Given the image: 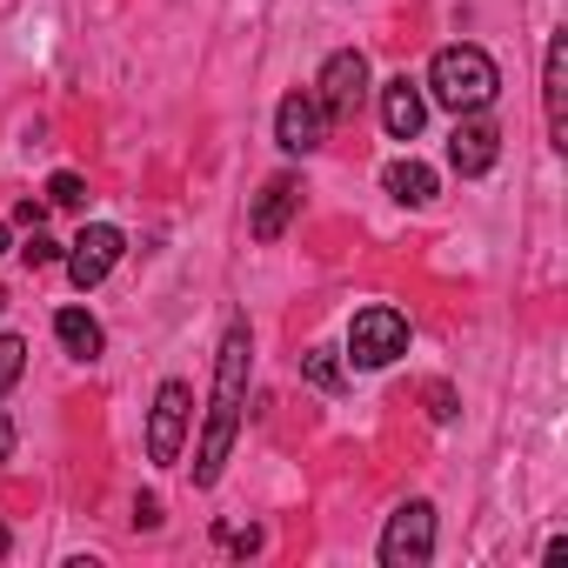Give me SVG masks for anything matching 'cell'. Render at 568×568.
Here are the masks:
<instances>
[{
	"label": "cell",
	"mask_w": 568,
	"mask_h": 568,
	"mask_svg": "<svg viewBox=\"0 0 568 568\" xmlns=\"http://www.w3.org/2000/svg\"><path fill=\"white\" fill-rule=\"evenodd\" d=\"M247 355H254V342H247V328L234 322V328H227V342H221V362H214V408H207V428H201V448H194V481H201V488H214V481H221L227 448H234V435H241Z\"/></svg>",
	"instance_id": "1"
},
{
	"label": "cell",
	"mask_w": 568,
	"mask_h": 568,
	"mask_svg": "<svg viewBox=\"0 0 568 568\" xmlns=\"http://www.w3.org/2000/svg\"><path fill=\"white\" fill-rule=\"evenodd\" d=\"M428 94H435L442 108H455V114H488L495 94H501V68H495L481 48L455 41V48H442V54L428 61Z\"/></svg>",
	"instance_id": "2"
},
{
	"label": "cell",
	"mask_w": 568,
	"mask_h": 568,
	"mask_svg": "<svg viewBox=\"0 0 568 568\" xmlns=\"http://www.w3.org/2000/svg\"><path fill=\"white\" fill-rule=\"evenodd\" d=\"M395 355H408V315L402 308H362L348 322V362L355 368H388Z\"/></svg>",
	"instance_id": "3"
},
{
	"label": "cell",
	"mask_w": 568,
	"mask_h": 568,
	"mask_svg": "<svg viewBox=\"0 0 568 568\" xmlns=\"http://www.w3.org/2000/svg\"><path fill=\"white\" fill-rule=\"evenodd\" d=\"M435 555V501H402L382 528V568H428Z\"/></svg>",
	"instance_id": "4"
},
{
	"label": "cell",
	"mask_w": 568,
	"mask_h": 568,
	"mask_svg": "<svg viewBox=\"0 0 568 568\" xmlns=\"http://www.w3.org/2000/svg\"><path fill=\"white\" fill-rule=\"evenodd\" d=\"M187 422H194V395H187V382H161L154 415H148V462H154V468H174V462H181Z\"/></svg>",
	"instance_id": "5"
},
{
	"label": "cell",
	"mask_w": 568,
	"mask_h": 568,
	"mask_svg": "<svg viewBox=\"0 0 568 568\" xmlns=\"http://www.w3.org/2000/svg\"><path fill=\"white\" fill-rule=\"evenodd\" d=\"M121 254H128V234L108 227V221H94V227H81V241H68L61 261H68V281H74V288H101Z\"/></svg>",
	"instance_id": "6"
},
{
	"label": "cell",
	"mask_w": 568,
	"mask_h": 568,
	"mask_svg": "<svg viewBox=\"0 0 568 568\" xmlns=\"http://www.w3.org/2000/svg\"><path fill=\"white\" fill-rule=\"evenodd\" d=\"M274 141L288 148V154H315L328 141V108L315 101V88H295L288 101L274 108Z\"/></svg>",
	"instance_id": "7"
},
{
	"label": "cell",
	"mask_w": 568,
	"mask_h": 568,
	"mask_svg": "<svg viewBox=\"0 0 568 568\" xmlns=\"http://www.w3.org/2000/svg\"><path fill=\"white\" fill-rule=\"evenodd\" d=\"M362 94H368V61H362L355 48H342V54H328V68H322V81H315V101L328 108V121H348V114L362 108Z\"/></svg>",
	"instance_id": "8"
},
{
	"label": "cell",
	"mask_w": 568,
	"mask_h": 568,
	"mask_svg": "<svg viewBox=\"0 0 568 568\" xmlns=\"http://www.w3.org/2000/svg\"><path fill=\"white\" fill-rule=\"evenodd\" d=\"M501 161V128L488 121V114H462V128H455V141H448V168L462 174V181H475V174H488Z\"/></svg>",
	"instance_id": "9"
},
{
	"label": "cell",
	"mask_w": 568,
	"mask_h": 568,
	"mask_svg": "<svg viewBox=\"0 0 568 568\" xmlns=\"http://www.w3.org/2000/svg\"><path fill=\"white\" fill-rule=\"evenodd\" d=\"M295 207H302V181H295V174H274V181L254 194V214H247L254 241H281V234H288V221H295Z\"/></svg>",
	"instance_id": "10"
},
{
	"label": "cell",
	"mask_w": 568,
	"mask_h": 568,
	"mask_svg": "<svg viewBox=\"0 0 568 568\" xmlns=\"http://www.w3.org/2000/svg\"><path fill=\"white\" fill-rule=\"evenodd\" d=\"M422 121H428V94H422L408 74H395V81L382 88V128H388V141H415Z\"/></svg>",
	"instance_id": "11"
},
{
	"label": "cell",
	"mask_w": 568,
	"mask_h": 568,
	"mask_svg": "<svg viewBox=\"0 0 568 568\" xmlns=\"http://www.w3.org/2000/svg\"><path fill=\"white\" fill-rule=\"evenodd\" d=\"M541 108H548V134L561 141L568 134V41L561 34L548 41V61H541Z\"/></svg>",
	"instance_id": "12"
},
{
	"label": "cell",
	"mask_w": 568,
	"mask_h": 568,
	"mask_svg": "<svg viewBox=\"0 0 568 568\" xmlns=\"http://www.w3.org/2000/svg\"><path fill=\"white\" fill-rule=\"evenodd\" d=\"M54 335H61V348H68L74 362H101V348H108V335H101V322H94L88 308H61V315H54Z\"/></svg>",
	"instance_id": "13"
},
{
	"label": "cell",
	"mask_w": 568,
	"mask_h": 568,
	"mask_svg": "<svg viewBox=\"0 0 568 568\" xmlns=\"http://www.w3.org/2000/svg\"><path fill=\"white\" fill-rule=\"evenodd\" d=\"M382 181H388V194H395L402 207H428V201H435V168L415 161V154H408V161H388Z\"/></svg>",
	"instance_id": "14"
},
{
	"label": "cell",
	"mask_w": 568,
	"mask_h": 568,
	"mask_svg": "<svg viewBox=\"0 0 568 568\" xmlns=\"http://www.w3.org/2000/svg\"><path fill=\"white\" fill-rule=\"evenodd\" d=\"M302 375H308V388H322V395H335V388L348 382V368H342L335 348H308V355H302Z\"/></svg>",
	"instance_id": "15"
},
{
	"label": "cell",
	"mask_w": 568,
	"mask_h": 568,
	"mask_svg": "<svg viewBox=\"0 0 568 568\" xmlns=\"http://www.w3.org/2000/svg\"><path fill=\"white\" fill-rule=\"evenodd\" d=\"M21 368H28V342L21 335H0V395L21 382Z\"/></svg>",
	"instance_id": "16"
},
{
	"label": "cell",
	"mask_w": 568,
	"mask_h": 568,
	"mask_svg": "<svg viewBox=\"0 0 568 568\" xmlns=\"http://www.w3.org/2000/svg\"><path fill=\"white\" fill-rule=\"evenodd\" d=\"M48 201H54V207H88V181H81V174H68V168H61V174H54V181H48Z\"/></svg>",
	"instance_id": "17"
},
{
	"label": "cell",
	"mask_w": 568,
	"mask_h": 568,
	"mask_svg": "<svg viewBox=\"0 0 568 568\" xmlns=\"http://www.w3.org/2000/svg\"><path fill=\"white\" fill-rule=\"evenodd\" d=\"M21 254H28V267H54L68 247H61V241H48L41 227H28V247H21Z\"/></svg>",
	"instance_id": "18"
},
{
	"label": "cell",
	"mask_w": 568,
	"mask_h": 568,
	"mask_svg": "<svg viewBox=\"0 0 568 568\" xmlns=\"http://www.w3.org/2000/svg\"><path fill=\"white\" fill-rule=\"evenodd\" d=\"M428 415H435V422H455V388H448V382L428 388Z\"/></svg>",
	"instance_id": "19"
},
{
	"label": "cell",
	"mask_w": 568,
	"mask_h": 568,
	"mask_svg": "<svg viewBox=\"0 0 568 568\" xmlns=\"http://www.w3.org/2000/svg\"><path fill=\"white\" fill-rule=\"evenodd\" d=\"M221 541H227L234 555H254V548H261V528H221Z\"/></svg>",
	"instance_id": "20"
},
{
	"label": "cell",
	"mask_w": 568,
	"mask_h": 568,
	"mask_svg": "<svg viewBox=\"0 0 568 568\" xmlns=\"http://www.w3.org/2000/svg\"><path fill=\"white\" fill-rule=\"evenodd\" d=\"M8 455H14V422L0 415V462H8Z\"/></svg>",
	"instance_id": "21"
},
{
	"label": "cell",
	"mask_w": 568,
	"mask_h": 568,
	"mask_svg": "<svg viewBox=\"0 0 568 568\" xmlns=\"http://www.w3.org/2000/svg\"><path fill=\"white\" fill-rule=\"evenodd\" d=\"M0 254H8V221H0Z\"/></svg>",
	"instance_id": "22"
},
{
	"label": "cell",
	"mask_w": 568,
	"mask_h": 568,
	"mask_svg": "<svg viewBox=\"0 0 568 568\" xmlns=\"http://www.w3.org/2000/svg\"><path fill=\"white\" fill-rule=\"evenodd\" d=\"M0 555H8V528H0Z\"/></svg>",
	"instance_id": "23"
}]
</instances>
